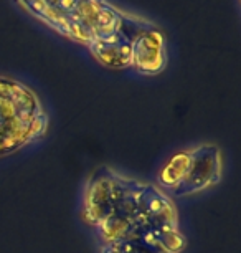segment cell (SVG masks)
Masks as SVG:
<instances>
[{
    "instance_id": "obj_1",
    "label": "cell",
    "mask_w": 241,
    "mask_h": 253,
    "mask_svg": "<svg viewBox=\"0 0 241 253\" xmlns=\"http://www.w3.org/2000/svg\"><path fill=\"white\" fill-rule=\"evenodd\" d=\"M28 17L56 35L84 46L89 55L114 42H132L155 23L111 0H13Z\"/></svg>"
},
{
    "instance_id": "obj_2",
    "label": "cell",
    "mask_w": 241,
    "mask_h": 253,
    "mask_svg": "<svg viewBox=\"0 0 241 253\" xmlns=\"http://www.w3.org/2000/svg\"><path fill=\"white\" fill-rule=\"evenodd\" d=\"M50 114L33 88L0 76V159L13 156L46 136Z\"/></svg>"
},
{
    "instance_id": "obj_3",
    "label": "cell",
    "mask_w": 241,
    "mask_h": 253,
    "mask_svg": "<svg viewBox=\"0 0 241 253\" xmlns=\"http://www.w3.org/2000/svg\"><path fill=\"white\" fill-rule=\"evenodd\" d=\"M126 175L112 167L101 166L86 179L81 195V220L89 228H96L116 210L131 184Z\"/></svg>"
},
{
    "instance_id": "obj_4",
    "label": "cell",
    "mask_w": 241,
    "mask_h": 253,
    "mask_svg": "<svg viewBox=\"0 0 241 253\" xmlns=\"http://www.w3.org/2000/svg\"><path fill=\"white\" fill-rule=\"evenodd\" d=\"M190 164L182 185L170 197H190L216 187L223 179V152L213 142L188 147Z\"/></svg>"
},
{
    "instance_id": "obj_5",
    "label": "cell",
    "mask_w": 241,
    "mask_h": 253,
    "mask_svg": "<svg viewBox=\"0 0 241 253\" xmlns=\"http://www.w3.org/2000/svg\"><path fill=\"white\" fill-rule=\"evenodd\" d=\"M169 65L167 38L157 23L139 32L131 46V68L140 76H157Z\"/></svg>"
},
{
    "instance_id": "obj_6",
    "label": "cell",
    "mask_w": 241,
    "mask_h": 253,
    "mask_svg": "<svg viewBox=\"0 0 241 253\" xmlns=\"http://www.w3.org/2000/svg\"><path fill=\"white\" fill-rule=\"evenodd\" d=\"M187 237L182 230L169 235H152L126 240L111 245H99V253H182Z\"/></svg>"
},
{
    "instance_id": "obj_7",
    "label": "cell",
    "mask_w": 241,
    "mask_h": 253,
    "mask_svg": "<svg viewBox=\"0 0 241 253\" xmlns=\"http://www.w3.org/2000/svg\"><path fill=\"white\" fill-rule=\"evenodd\" d=\"M188 164H190V152H188V149L175 151L159 167L154 184L159 189H162L165 194L172 195L182 185L183 179H185Z\"/></svg>"
}]
</instances>
